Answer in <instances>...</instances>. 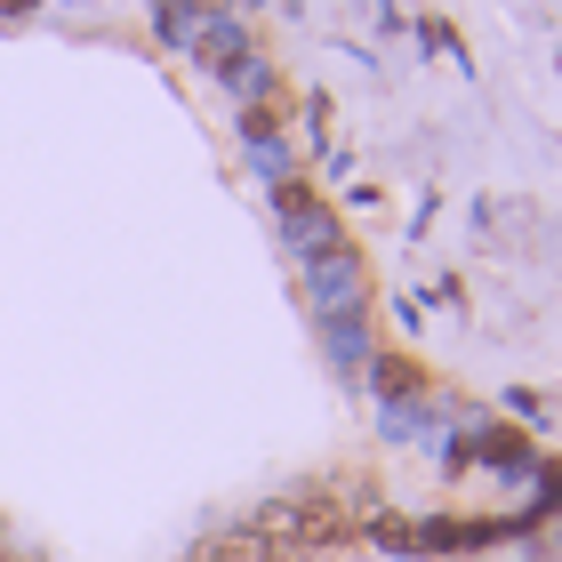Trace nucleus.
Masks as SVG:
<instances>
[{
    "label": "nucleus",
    "mask_w": 562,
    "mask_h": 562,
    "mask_svg": "<svg viewBox=\"0 0 562 562\" xmlns=\"http://www.w3.org/2000/svg\"><path fill=\"white\" fill-rule=\"evenodd\" d=\"M241 137H249V161H258V177H273V186H281V177H290V145L273 137V121H266V113H249V121H241Z\"/></svg>",
    "instance_id": "obj_3"
},
{
    "label": "nucleus",
    "mask_w": 562,
    "mask_h": 562,
    "mask_svg": "<svg viewBox=\"0 0 562 562\" xmlns=\"http://www.w3.org/2000/svg\"><path fill=\"white\" fill-rule=\"evenodd\" d=\"M305 297H314V322L322 314H353V305H370L362 297V249L353 241H329L305 258Z\"/></svg>",
    "instance_id": "obj_1"
},
{
    "label": "nucleus",
    "mask_w": 562,
    "mask_h": 562,
    "mask_svg": "<svg viewBox=\"0 0 562 562\" xmlns=\"http://www.w3.org/2000/svg\"><path fill=\"white\" fill-rule=\"evenodd\" d=\"M322 353H329V370L338 378H362L378 353H370V305H353V314H322Z\"/></svg>",
    "instance_id": "obj_2"
}]
</instances>
